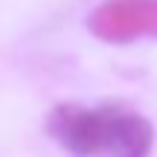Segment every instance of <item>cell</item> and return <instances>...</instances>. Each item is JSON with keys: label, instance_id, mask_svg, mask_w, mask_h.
Instances as JSON below:
<instances>
[{"label": "cell", "instance_id": "cell-2", "mask_svg": "<svg viewBox=\"0 0 157 157\" xmlns=\"http://www.w3.org/2000/svg\"><path fill=\"white\" fill-rule=\"evenodd\" d=\"M90 29L113 44L157 38V0H111L90 15Z\"/></svg>", "mask_w": 157, "mask_h": 157}, {"label": "cell", "instance_id": "cell-1", "mask_svg": "<svg viewBox=\"0 0 157 157\" xmlns=\"http://www.w3.org/2000/svg\"><path fill=\"white\" fill-rule=\"evenodd\" d=\"M50 131L78 157H148L151 125L131 111L119 108H56L50 117Z\"/></svg>", "mask_w": 157, "mask_h": 157}]
</instances>
